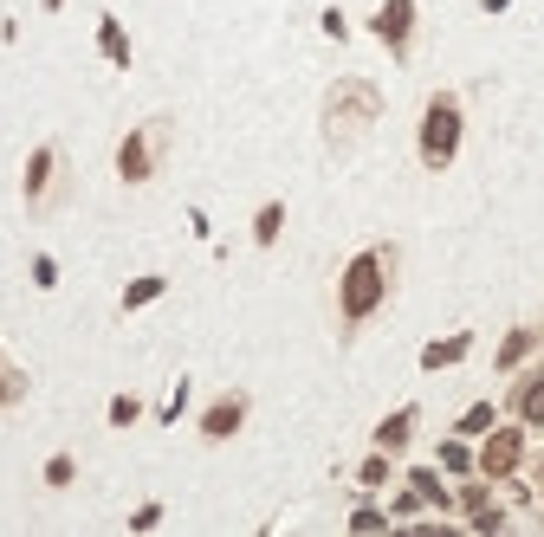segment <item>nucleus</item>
<instances>
[{
    "instance_id": "obj_3",
    "label": "nucleus",
    "mask_w": 544,
    "mask_h": 537,
    "mask_svg": "<svg viewBox=\"0 0 544 537\" xmlns=\"http://www.w3.org/2000/svg\"><path fill=\"white\" fill-rule=\"evenodd\" d=\"M460 130H467V110H460L454 91H434L428 117H421V162L428 169H447L460 156Z\"/></svg>"
},
{
    "instance_id": "obj_10",
    "label": "nucleus",
    "mask_w": 544,
    "mask_h": 537,
    "mask_svg": "<svg viewBox=\"0 0 544 537\" xmlns=\"http://www.w3.org/2000/svg\"><path fill=\"white\" fill-rule=\"evenodd\" d=\"M467 350H473L467 330H460V337H441V343H428V350H421V369H447V363H460Z\"/></svg>"
},
{
    "instance_id": "obj_17",
    "label": "nucleus",
    "mask_w": 544,
    "mask_h": 537,
    "mask_svg": "<svg viewBox=\"0 0 544 537\" xmlns=\"http://www.w3.org/2000/svg\"><path fill=\"white\" fill-rule=\"evenodd\" d=\"M460 428H467V434H480V428H493V408H486V402H480V408H467V421H460Z\"/></svg>"
},
{
    "instance_id": "obj_6",
    "label": "nucleus",
    "mask_w": 544,
    "mask_h": 537,
    "mask_svg": "<svg viewBox=\"0 0 544 537\" xmlns=\"http://www.w3.org/2000/svg\"><path fill=\"white\" fill-rule=\"evenodd\" d=\"M376 33H383V46H396L402 59H408V46H415V0H383Z\"/></svg>"
},
{
    "instance_id": "obj_7",
    "label": "nucleus",
    "mask_w": 544,
    "mask_h": 537,
    "mask_svg": "<svg viewBox=\"0 0 544 537\" xmlns=\"http://www.w3.org/2000/svg\"><path fill=\"white\" fill-rule=\"evenodd\" d=\"M247 408H253V402H247V389H227L221 402L201 415V434H208V440H227V434L240 428V421H247Z\"/></svg>"
},
{
    "instance_id": "obj_15",
    "label": "nucleus",
    "mask_w": 544,
    "mask_h": 537,
    "mask_svg": "<svg viewBox=\"0 0 544 537\" xmlns=\"http://www.w3.org/2000/svg\"><path fill=\"white\" fill-rule=\"evenodd\" d=\"M279 201H266V214H260V227H253V233H260V246H272V240H279Z\"/></svg>"
},
{
    "instance_id": "obj_4",
    "label": "nucleus",
    "mask_w": 544,
    "mask_h": 537,
    "mask_svg": "<svg viewBox=\"0 0 544 537\" xmlns=\"http://www.w3.org/2000/svg\"><path fill=\"white\" fill-rule=\"evenodd\" d=\"M162 143H169V123H136V130L117 143V175L124 182H149V175L162 169Z\"/></svg>"
},
{
    "instance_id": "obj_1",
    "label": "nucleus",
    "mask_w": 544,
    "mask_h": 537,
    "mask_svg": "<svg viewBox=\"0 0 544 537\" xmlns=\"http://www.w3.org/2000/svg\"><path fill=\"white\" fill-rule=\"evenodd\" d=\"M396 279H402V253H396L389 240L363 246V253L350 259L344 279H337V324H344V337H350V330H363V324L376 318V311L389 305Z\"/></svg>"
},
{
    "instance_id": "obj_2",
    "label": "nucleus",
    "mask_w": 544,
    "mask_h": 537,
    "mask_svg": "<svg viewBox=\"0 0 544 537\" xmlns=\"http://www.w3.org/2000/svg\"><path fill=\"white\" fill-rule=\"evenodd\" d=\"M376 117H383V91L370 78H337L331 98H324V136H331V149H357Z\"/></svg>"
},
{
    "instance_id": "obj_18",
    "label": "nucleus",
    "mask_w": 544,
    "mask_h": 537,
    "mask_svg": "<svg viewBox=\"0 0 544 537\" xmlns=\"http://www.w3.org/2000/svg\"><path fill=\"white\" fill-rule=\"evenodd\" d=\"M111 421H117V428H130V421H136V402H130V395H117V402H111Z\"/></svg>"
},
{
    "instance_id": "obj_5",
    "label": "nucleus",
    "mask_w": 544,
    "mask_h": 537,
    "mask_svg": "<svg viewBox=\"0 0 544 537\" xmlns=\"http://www.w3.org/2000/svg\"><path fill=\"white\" fill-rule=\"evenodd\" d=\"M59 175H65V156L59 149H33V162H26V208L33 214H52V195H59Z\"/></svg>"
},
{
    "instance_id": "obj_11",
    "label": "nucleus",
    "mask_w": 544,
    "mask_h": 537,
    "mask_svg": "<svg viewBox=\"0 0 544 537\" xmlns=\"http://www.w3.org/2000/svg\"><path fill=\"white\" fill-rule=\"evenodd\" d=\"M415 415L421 408H396V421L376 428V447H408V440H415Z\"/></svg>"
},
{
    "instance_id": "obj_14",
    "label": "nucleus",
    "mask_w": 544,
    "mask_h": 537,
    "mask_svg": "<svg viewBox=\"0 0 544 537\" xmlns=\"http://www.w3.org/2000/svg\"><path fill=\"white\" fill-rule=\"evenodd\" d=\"M98 33H104V52H111V59H117V65H124V59H130V52H124V26H117V20H104V26H98Z\"/></svg>"
},
{
    "instance_id": "obj_16",
    "label": "nucleus",
    "mask_w": 544,
    "mask_h": 537,
    "mask_svg": "<svg viewBox=\"0 0 544 537\" xmlns=\"http://www.w3.org/2000/svg\"><path fill=\"white\" fill-rule=\"evenodd\" d=\"M156 292H162V279H143V285H130V292H124V311L149 305V298H156Z\"/></svg>"
},
{
    "instance_id": "obj_13",
    "label": "nucleus",
    "mask_w": 544,
    "mask_h": 537,
    "mask_svg": "<svg viewBox=\"0 0 544 537\" xmlns=\"http://www.w3.org/2000/svg\"><path fill=\"white\" fill-rule=\"evenodd\" d=\"M20 395H26V376L7 363V356H0V408H7V402H20Z\"/></svg>"
},
{
    "instance_id": "obj_9",
    "label": "nucleus",
    "mask_w": 544,
    "mask_h": 537,
    "mask_svg": "<svg viewBox=\"0 0 544 537\" xmlns=\"http://www.w3.org/2000/svg\"><path fill=\"white\" fill-rule=\"evenodd\" d=\"M512 415H525V421H544V369H538V376H525L519 389H512Z\"/></svg>"
},
{
    "instance_id": "obj_12",
    "label": "nucleus",
    "mask_w": 544,
    "mask_h": 537,
    "mask_svg": "<svg viewBox=\"0 0 544 537\" xmlns=\"http://www.w3.org/2000/svg\"><path fill=\"white\" fill-rule=\"evenodd\" d=\"M532 343H538V330H512V337L499 343V369H519V356L532 350Z\"/></svg>"
},
{
    "instance_id": "obj_8",
    "label": "nucleus",
    "mask_w": 544,
    "mask_h": 537,
    "mask_svg": "<svg viewBox=\"0 0 544 537\" xmlns=\"http://www.w3.org/2000/svg\"><path fill=\"white\" fill-rule=\"evenodd\" d=\"M480 466H486V473H493V479H506L512 473V466H519V434H493V440H486V453H480Z\"/></svg>"
}]
</instances>
